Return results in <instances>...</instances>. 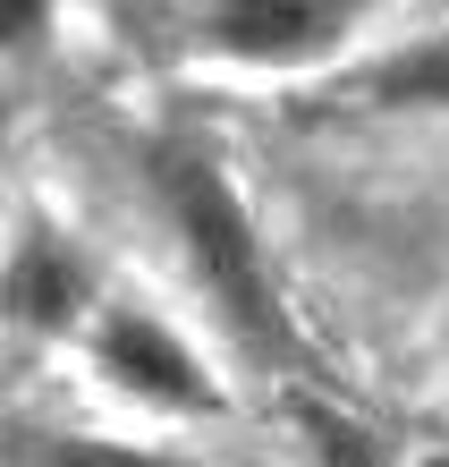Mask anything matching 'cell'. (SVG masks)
<instances>
[{"mask_svg":"<svg viewBox=\"0 0 449 467\" xmlns=\"http://www.w3.org/2000/svg\"><path fill=\"white\" fill-rule=\"evenodd\" d=\"M110 297V272L60 213H9L0 238V348H77L94 306Z\"/></svg>","mask_w":449,"mask_h":467,"instance_id":"277c9868","label":"cell"},{"mask_svg":"<svg viewBox=\"0 0 449 467\" xmlns=\"http://www.w3.org/2000/svg\"><path fill=\"white\" fill-rule=\"evenodd\" d=\"M9 119H17V102H9V86H0V145H9Z\"/></svg>","mask_w":449,"mask_h":467,"instance_id":"30bf717a","label":"cell"},{"mask_svg":"<svg viewBox=\"0 0 449 467\" xmlns=\"http://www.w3.org/2000/svg\"><path fill=\"white\" fill-rule=\"evenodd\" d=\"M9 382H17V348H0V400H9Z\"/></svg>","mask_w":449,"mask_h":467,"instance_id":"9c48e42d","label":"cell"},{"mask_svg":"<svg viewBox=\"0 0 449 467\" xmlns=\"http://www.w3.org/2000/svg\"><path fill=\"white\" fill-rule=\"evenodd\" d=\"M340 94L356 111H390V119H449V17L390 35L364 68L340 77Z\"/></svg>","mask_w":449,"mask_h":467,"instance_id":"5b68a950","label":"cell"},{"mask_svg":"<svg viewBox=\"0 0 449 467\" xmlns=\"http://www.w3.org/2000/svg\"><path fill=\"white\" fill-rule=\"evenodd\" d=\"M17 467H204L187 451H161L145 433H119V425H35L26 433Z\"/></svg>","mask_w":449,"mask_h":467,"instance_id":"8992f818","label":"cell"},{"mask_svg":"<svg viewBox=\"0 0 449 467\" xmlns=\"http://www.w3.org/2000/svg\"><path fill=\"white\" fill-rule=\"evenodd\" d=\"M0 238H9V204H0Z\"/></svg>","mask_w":449,"mask_h":467,"instance_id":"8fae6325","label":"cell"},{"mask_svg":"<svg viewBox=\"0 0 449 467\" xmlns=\"http://www.w3.org/2000/svg\"><path fill=\"white\" fill-rule=\"evenodd\" d=\"M77 357H86L102 400L136 408V417H161V425H220L238 408L230 374H220L212 348H204V332L179 323L153 289H119L110 281V297L94 306Z\"/></svg>","mask_w":449,"mask_h":467,"instance_id":"3957f363","label":"cell"},{"mask_svg":"<svg viewBox=\"0 0 449 467\" xmlns=\"http://www.w3.org/2000/svg\"><path fill=\"white\" fill-rule=\"evenodd\" d=\"M289 425H297V442H305V467H390V442L356 417V408H340L331 391L289 382Z\"/></svg>","mask_w":449,"mask_h":467,"instance_id":"52a82bcc","label":"cell"},{"mask_svg":"<svg viewBox=\"0 0 449 467\" xmlns=\"http://www.w3.org/2000/svg\"><path fill=\"white\" fill-rule=\"evenodd\" d=\"M60 26H68V9H51V0H0V86L43 68L60 51Z\"/></svg>","mask_w":449,"mask_h":467,"instance_id":"ba28073f","label":"cell"},{"mask_svg":"<svg viewBox=\"0 0 449 467\" xmlns=\"http://www.w3.org/2000/svg\"><path fill=\"white\" fill-rule=\"evenodd\" d=\"M136 187H145V213L170 238V264H179L187 297L204 306V323H220V340L238 357L289 366L297 323L280 306L263 230L246 213V196L230 187V171L204 145H187V136H153V145H136Z\"/></svg>","mask_w":449,"mask_h":467,"instance_id":"6da1fadb","label":"cell"},{"mask_svg":"<svg viewBox=\"0 0 449 467\" xmlns=\"http://www.w3.org/2000/svg\"><path fill=\"white\" fill-rule=\"evenodd\" d=\"M170 51L220 77H331L364 68L390 43L382 0H212V9H161Z\"/></svg>","mask_w":449,"mask_h":467,"instance_id":"7a4b0ae2","label":"cell"}]
</instances>
